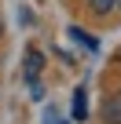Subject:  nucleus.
Here are the masks:
<instances>
[{
  "instance_id": "7",
  "label": "nucleus",
  "mask_w": 121,
  "mask_h": 124,
  "mask_svg": "<svg viewBox=\"0 0 121 124\" xmlns=\"http://www.w3.org/2000/svg\"><path fill=\"white\" fill-rule=\"evenodd\" d=\"M117 4H121V0H117Z\"/></svg>"
},
{
  "instance_id": "2",
  "label": "nucleus",
  "mask_w": 121,
  "mask_h": 124,
  "mask_svg": "<svg viewBox=\"0 0 121 124\" xmlns=\"http://www.w3.org/2000/svg\"><path fill=\"white\" fill-rule=\"evenodd\" d=\"M84 117H88V91L77 88L74 91V120H84Z\"/></svg>"
},
{
  "instance_id": "4",
  "label": "nucleus",
  "mask_w": 121,
  "mask_h": 124,
  "mask_svg": "<svg viewBox=\"0 0 121 124\" xmlns=\"http://www.w3.org/2000/svg\"><path fill=\"white\" fill-rule=\"evenodd\" d=\"M114 4H117V0H92V11H95V15H106Z\"/></svg>"
},
{
  "instance_id": "3",
  "label": "nucleus",
  "mask_w": 121,
  "mask_h": 124,
  "mask_svg": "<svg viewBox=\"0 0 121 124\" xmlns=\"http://www.w3.org/2000/svg\"><path fill=\"white\" fill-rule=\"evenodd\" d=\"M106 120H110V124H121V95L106 102Z\"/></svg>"
},
{
  "instance_id": "5",
  "label": "nucleus",
  "mask_w": 121,
  "mask_h": 124,
  "mask_svg": "<svg viewBox=\"0 0 121 124\" xmlns=\"http://www.w3.org/2000/svg\"><path fill=\"white\" fill-rule=\"evenodd\" d=\"M48 124H63V120H59V113H55V109L48 113Z\"/></svg>"
},
{
  "instance_id": "6",
  "label": "nucleus",
  "mask_w": 121,
  "mask_h": 124,
  "mask_svg": "<svg viewBox=\"0 0 121 124\" xmlns=\"http://www.w3.org/2000/svg\"><path fill=\"white\" fill-rule=\"evenodd\" d=\"M0 33H4V22H0Z\"/></svg>"
},
{
  "instance_id": "1",
  "label": "nucleus",
  "mask_w": 121,
  "mask_h": 124,
  "mask_svg": "<svg viewBox=\"0 0 121 124\" xmlns=\"http://www.w3.org/2000/svg\"><path fill=\"white\" fill-rule=\"evenodd\" d=\"M40 66H44V55H40L37 47H29V51H26V77H29V84L37 80V73H40Z\"/></svg>"
}]
</instances>
